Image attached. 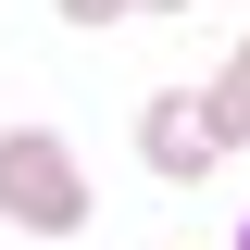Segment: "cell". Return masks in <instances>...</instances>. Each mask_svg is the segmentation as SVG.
<instances>
[{"label": "cell", "mask_w": 250, "mask_h": 250, "mask_svg": "<svg viewBox=\"0 0 250 250\" xmlns=\"http://www.w3.org/2000/svg\"><path fill=\"white\" fill-rule=\"evenodd\" d=\"M0 225L25 238H88V175L50 125H0Z\"/></svg>", "instance_id": "cell-1"}, {"label": "cell", "mask_w": 250, "mask_h": 250, "mask_svg": "<svg viewBox=\"0 0 250 250\" xmlns=\"http://www.w3.org/2000/svg\"><path fill=\"white\" fill-rule=\"evenodd\" d=\"M138 150H150L163 188H213V175H225V138H213L200 100H150V113H138Z\"/></svg>", "instance_id": "cell-2"}, {"label": "cell", "mask_w": 250, "mask_h": 250, "mask_svg": "<svg viewBox=\"0 0 250 250\" xmlns=\"http://www.w3.org/2000/svg\"><path fill=\"white\" fill-rule=\"evenodd\" d=\"M200 113H213V138H225V150H250V38L225 50V75L200 88Z\"/></svg>", "instance_id": "cell-3"}, {"label": "cell", "mask_w": 250, "mask_h": 250, "mask_svg": "<svg viewBox=\"0 0 250 250\" xmlns=\"http://www.w3.org/2000/svg\"><path fill=\"white\" fill-rule=\"evenodd\" d=\"M62 25H125V13H138V0H50Z\"/></svg>", "instance_id": "cell-4"}, {"label": "cell", "mask_w": 250, "mask_h": 250, "mask_svg": "<svg viewBox=\"0 0 250 250\" xmlns=\"http://www.w3.org/2000/svg\"><path fill=\"white\" fill-rule=\"evenodd\" d=\"M138 13H188V0H138Z\"/></svg>", "instance_id": "cell-5"}, {"label": "cell", "mask_w": 250, "mask_h": 250, "mask_svg": "<svg viewBox=\"0 0 250 250\" xmlns=\"http://www.w3.org/2000/svg\"><path fill=\"white\" fill-rule=\"evenodd\" d=\"M238 250H250V225H238Z\"/></svg>", "instance_id": "cell-6"}]
</instances>
